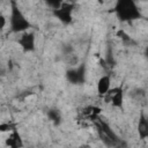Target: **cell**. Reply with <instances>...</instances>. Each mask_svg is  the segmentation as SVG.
I'll return each mask as SVG.
<instances>
[{
	"mask_svg": "<svg viewBox=\"0 0 148 148\" xmlns=\"http://www.w3.org/2000/svg\"><path fill=\"white\" fill-rule=\"evenodd\" d=\"M114 13L123 22H131L141 18V12L133 0H119L116 2Z\"/></svg>",
	"mask_w": 148,
	"mask_h": 148,
	"instance_id": "obj_1",
	"label": "cell"
},
{
	"mask_svg": "<svg viewBox=\"0 0 148 148\" xmlns=\"http://www.w3.org/2000/svg\"><path fill=\"white\" fill-rule=\"evenodd\" d=\"M9 22H10V30L13 32H25L28 29L31 28V23L28 21V18L24 16V14L21 12L16 2L12 1L10 2V16H9Z\"/></svg>",
	"mask_w": 148,
	"mask_h": 148,
	"instance_id": "obj_2",
	"label": "cell"
},
{
	"mask_svg": "<svg viewBox=\"0 0 148 148\" xmlns=\"http://www.w3.org/2000/svg\"><path fill=\"white\" fill-rule=\"evenodd\" d=\"M66 80L73 84H82L86 80V65L80 64L77 67H72L66 71Z\"/></svg>",
	"mask_w": 148,
	"mask_h": 148,
	"instance_id": "obj_3",
	"label": "cell"
},
{
	"mask_svg": "<svg viewBox=\"0 0 148 148\" xmlns=\"http://www.w3.org/2000/svg\"><path fill=\"white\" fill-rule=\"evenodd\" d=\"M73 3H69V2H62L60 8L56 9V10H52L53 15L64 24H68L73 21V16H72V13H73Z\"/></svg>",
	"mask_w": 148,
	"mask_h": 148,
	"instance_id": "obj_4",
	"label": "cell"
},
{
	"mask_svg": "<svg viewBox=\"0 0 148 148\" xmlns=\"http://www.w3.org/2000/svg\"><path fill=\"white\" fill-rule=\"evenodd\" d=\"M18 44L21 45L22 50L24 52H31L36 47V37L34 32L25 31L21 34V37L18 38Z\"/></svg>",
	"mask_w": 148,
	"mask_h": 148,
	"instance_id": "obj_5",
	"label": "cell"
},
{
	"mask_svg": "<svg viewBox=\"0 0 148 148\" xmlns=\"http://www.w3.org/2000/svg\"><path fill=\"white\" fill-rule=\"evenodd\" d=\"M108 96L110 97L112 106H114V108H123V104H124V90H123L121 87L112 88L108 92Z\"/></svg>",
	"mask_w": 148,
	"mask_h": 148,
	"instance_id": "obj_6",
	"label": "cell"
},
{
	"mask_svg": "<svg viewBox=\"0 0 148 148\" xmlns=\"http://www.w3.org/2000/svg\"><path fill=\"white\" fill-rule=\"evenodd\" d=\"M138 135L141 140L148 138V117L145 116L143 112L140 113L139 121H138Z\"/></svg>",
	"mask_w": 148,
	"mask_h": 148,
	"instance_id": "obj_7",
	"label": "cell"
},
{
	"mask_svg": "<svg viewBox=\"0 0 148 148\" xmlns=\"http://www.w3.org/2000/svg\"><path fill=\"white\" fill-rule=\"evenodd\" d=\"M6 145L9 148H23V140L16 128L12 131L9 136L6 139Z\"/></svg>",
	"mask_w": 148,
	"mask_h": 148,
	"instance_id": "obj_8",
	"label": "cell"
},
{
	"mask_svg": "<svg viewBox=\"0 0 148 148\" xmlns=\"http://www.w3.org/2000/svg\"><path fill=\"white\" fill-rule=\"evenodd\" d=\"M110 86H111V79L109 75H103L98 79L97 81V92L101 96L108 95L110 91Z\"/></svg>",
	"mask_w": 148,
	"mask_h": 148,
	"instance_id": "obj_9",
	"label": "cell"
},
{
	"mask_svg": "<svg viewBox=\"0 0 148 148\" xmlns=\"http://www.w3.org/2000/svg\"><path fill=\"white\" fill-rule=\"evenodd\" d=\"M46 114H47V118L54 125H59L61 123V113H60L59 110H57V109H50Z\"/></svg>",
	"mask_w": 148,
	"mask_h": 148,
	"instance_id": "obj_10",
	"label": "cell"
},
{
	"mask_svg": "<svg viewBox=\"0 0 148 148\" xmlns=\"http://www.w3.org/2000/svg\"><path fill=\"white\" fill-rule=\"evenodd\" d=\"M117 37H119L124 43H127V44H132V43H134V42L132 40V38H131L124 30H121V29L117 31Z\"/></svg>",
	"mask_w": 148,
	"mask_h": 148,
	"instance_id": "obj_11",
	"label": "cell"
},
{
	"mask_svg": "<svg viewBox=\"0 0 148 148\" xmlns=\"http://www.w3.org/2000/svg\"><path fill=\"white\" fill-rule=\"evenodd\" d=\"M15 130V126L13 124H9V123H2L0 125V131L1 132H9V131H14Z\"/></svg>",
	"mask_w": 148,
	"mask_h": 148,
	"instance_id": "obj_12",
	"label": "cell"
},
{
	"mask_svg": "<svg viewBox=\"0 0 148 148\" xmlns=\"http://www.w3.org/2000/svg\"><path fill=\"white\" fill-rule=\"evenodd\" d=\"M61 1H51V0H49V1H46V5L52 9V10H56V9H58V8H60V6H61Z\"/></svg>",
	"mask_w": 148,
	"mask_h": 148,
	"instance_id": "obj_13",
	"label": "cell"
},
{
	"mask_svg": "<svg viewBox=\"0 0 148 148\" xmlns=\"http://www.w3.org/2000/svg\"><path fill=\"white\" fill-rule=\"evenodd\" d=\"M0 21H1V25H0V28L3 29V28H5V24H6V17H5L2 14L0 15Z\"/></svg>",
	"mask_w": 148,
	"mask_h": 148,
	"instance_id": "obj_14",
	"label": "cell"
},
{
	"mask_svg": "<svg viewBox=\"0 0 148 148\" xmlns=\"http://www.w3.org/2000/svg\"><path fill=\"white\" fill-rule=\"evenodd\" d=\"M145 57L148 59V46L146 47V50H145Z\"/></svg>",
	"mask_w": 148,
	"mask_h": 148,
	"instance_id": "obj_15",
	"label": "cell"
},
{
	"mask_svg": "<svg viewBox=\"0 0 148 148\" xmlns=\"http://www.w3.org/2000/svg\"><path fill=\"white\" fill-rule=\"evenodd\" d=\"M77 148H89V146H87V145H81V146L77 147Z\"/></svg>",
	"mask_w": 148,
	"mask_h": 148,
	"instance_id": "obj_16",
	"label": "cell"
}]
</instances>
